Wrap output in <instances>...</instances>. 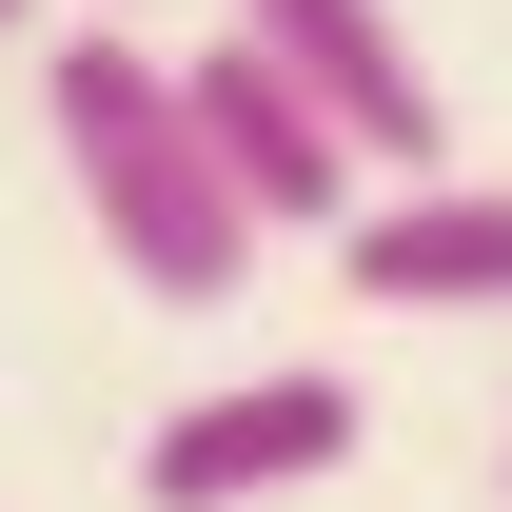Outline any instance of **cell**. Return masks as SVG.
<instances>
[{
    "mask_svg": "<svg viewBox=\"0 0 512 512\" xmlns=\"http://www.w3.org/2000/svg\"><path fill=\"white\" fill-rule=\"evenodd\" d=\"M40 119H60V178H79V217H99V256H119L138 296L217 316L256 276V217H237V178H217V138H197L178 60H138L119 20H79L60 60H40Z\"/></svg>",
    "mask_w": 512,
    "mask_h": 512,
    "instance_id": "cell-1",
    "label": "cell"
},
{
    "mask_svg": "<svg viewBox=\"0 0 512 512\" xmlns=\"http://www.w3.org/2000/svg\"><path fill=\"white\" fill-rule=\"evenodd\" d=\"M375 434L355 414V375H217V394H178L158 434H138V512H256V493H316L335 453Z\"/></svg>",
    "mask_w": 512,
    "mask_h": 512,
    "instance_id": "cell-2",
    "label": "cell"
},
{
    "mask_svg": "<svg viewBox=\"0 0 512 512\" xmlns=\"http://www.w3.org/2000/svg\"><path fill=\"white\" fill-rule=\"evenodd\" d=\"M178 99H197V138H217V178H237V217H256V237H355V178H375V158H355V138H335L296 79L256 60L237 20L178 60Z\"/></svg>",
    "mask_w": 512,
    "mask_h": 512,
    "instance_id": "cell-3",
    "label": "cell"
},
{
    "mask_svg": "<svg viewBox=\"0 0 512 512\" xmlns=\"http://www.w3.org/2000/svg\"><path fill=\"white\" fill-rule=\"evenodd\" d=\"M237 40L296 79V99H316L375 178H434L453 119H434V60H414V20H394V0H237Z\"/></svg>",
    "mask_w": 512,
    "mask_h": 512,
    "instance_id": "cell-4",
    "label": "cell"
},
{
    "mask_svg": "<svg viewBox=\"0 0 512 512\" xmlns=\"http://www.w3.org/2000/svg\"><path fill=\"white\" fill-rule=\"evenodd\" d=\"M335 276H355L375 316H512V178H394V197H355Z\"/></svg>",
    "mask_w": 512,
    "mask_h": 512,
    "instance_id": "cell-5",
    "label": "cell"
},
{
    "mask_svg": "<svg viewBox=\"0 0 512 512\" xmlns=\"http://www.w3.org/2000/svg\"><path fill=\"white\" fill-rule=\"evenodd\" d=\"M20 20H40V0H0V40H20Z\"/></svg>",
    "mask_w": 512,
    "mask_h": 512,
    "instance_id": "cell-6",
    "label": "cell"
},
{
    "mask_svg": "<svg viewBox=\"0 0 512 512\" xmlns=\"http://www.w3.org/2000/svg\"><path fill=\"white\" fill-rule=\"evenodd\" d=\"M99 20H119V0H99Z\"/></svg>",
    "mask_w": 512,
    "mask_h": 512,
    "instance_id": "cell-7",
    "label": "cell"
}]
</instances>
